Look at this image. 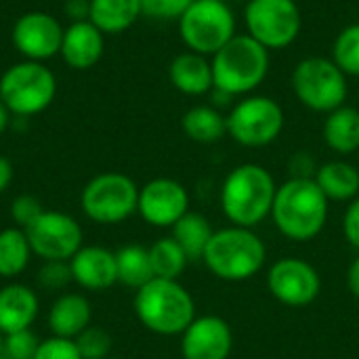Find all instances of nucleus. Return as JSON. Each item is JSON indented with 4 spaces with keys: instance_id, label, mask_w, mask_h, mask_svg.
<instances>
[{
    "instance_id": "12",
    "label": "nucleus",
    "mask_w": 359,
    "mask_h": 359,
    "mask_svg": "<svg viewBox=\"0 0 359 359\" xmlns=\"http://www.w3.org/2000/svg\"><path fill=\"white\" fill-rule=\"evenodd\" d=\"M34 257L44 261H69L84 244L82 225L67 212L44 210L23 229Z\"/></svg>"
},
{
    "instance_id": "37",
    "label": "nucleus",
    "mask_w": 359,
    "mask_h": 359,
    "mask_svg": "<svg viewBox=\"0 0 359 359\" xmlns=\"http://www.w3.org/2000/svg\"><path fill=\"white\" fill-rule=\"evenodd\" d=\"M343 229H345V238L349 240V244L359 250V198H355L351 206L347 208Z\"/></svg>"
},
{
    "instance_id": "20",
    "label": "nucleus",
    "mask_w": 359,
    "mask_h": 359,
    "mask_svg": "<svg viewBox=\"0 0 359 359\" xmlns=\"http://www.w3.org/2000/svg\"><path fill=\"white\" fill-rule=\"evenodd\" d=\"M46 322H48L50 337H61V339H72L74 341L93 322L90 303H88V299L84 294L61 292L53 301Z\"/></svg>"
},
{
    "instance_id": "6",
    "label": "nucleus",
    "mask_w": 359,
    "mask_h": 359,
    "mask_svg": "<svg viewBox=\"0 0 359 359\" xmlns=\"http://www.w3.org/2000/svg\"><path fill=\"white\" fill-rule=\"evenodd\" d=\"M57 95L55 74L40 61L11 65L0 78V101L11 116L29 118L44 111Z\"/></svg>"
},
{
    "instance_id": "34",
    "label": "nucleus",
    "mask_w": 359,
    "mask_h": 359,
    "mask_svg": "<svg viewBox=\"0 0 359 359\" xmlns=\"http://www.w3.org/2000/svg\"><path fill=\"white\" fill-rule=\"evenodd\" d=\"M42 212H44V208H42L40 200L29 194L17 196L11 202V219H13L15 227H21V229L29 227Z\"/></svg>"
},
{
    "instance_id": "5",
    "label": "nucleus",
    "mask_w": 359,
    "mask_h": 359,
    "mask_svg": "<svg viewBox=\"0 0 359 359\" xmlns=\"http://www.w3.org/2000/svg\"><path fill=\"white\" fill-rule=\"evenodd\" d=\"M202 259L217 278L242 282L261 271L267 250L263 240L248 227H227L212 233Z\"/></svg>"
},
{
    "instance_id": "33",
    "label": "nucleus",
    "mask_w": 359,
    "mask_h": 359,
    "mask_svg": "<svg viewBox=\"0 0 359 359\" xmlns=\"http://www.w3.org/2000/svg\"><path fill=\"white\" fill-rule=\"evenodd\" d=\"M72 280L69 271V261H44L40 271H38V284L44 290H63Z\"/></svg>"
},
{
    "instance_id": "16",
    "label": "nucleus",
    "mask_w": 359,
    "mask_h": 359,
    "mask_svg": "<svg viewBox=\"0 0 359 359\" xmlns=\"http://www.w3.org/2000/svg\"><path fill=\"white\" fill-rule=\"evenodd\" d=\"M231 347V328L217 316L196 318L181 339L183 359H227Z\"/></svg>"
},
{
    "instance_id": "32",
    "label": "nucleus",
    "mask_w": 359,
    "mask_h": 359,
    "mask_svg": "<svg viewBox=\"0 0 359 359\" xmlns=\"http://www.w3.org/2000/svg\"><path fill=\"white\" fill-rule=\"evenodd\" d=\"M38 345H40V339L32 332V328L13 332V334H4L0 359H34Z\"/></svg>"
},
{
    "instance_id": "28",
    "label": "nucleus",
    "mask_w": 359,
    "mask_h": 359,
    "mask_svg": "<svg viewBox=\"0 0 359 359\" xmlns=\"http://www.w3.org/2000/svg\"><path fill=\"white\" fill-rule=\"evenodd\" d=\"M116 269H118V282L139 290L147 282H151L154 269L149 261V248H143L139 244L122 246L116 252Z\"/></svg>"
},
{
    "instance_id": "39",
    "label": "nucleus",
    "mask_w": 359,
    "mask_h": 359,
    "mask_svg": "<svg viewBox=\"0 0 359 359\" xmlns=\"http://www.w3.org/2000/svg\"><path fill=\"white\" fill-rule=\"evenodd\" d=\"M347 286H349V292L359 299V257L351 263L349 267V273H347Z\"/></svg>"
},
{
    "instance_id": "36",
    "label": "nucleus",
    "mask_w": 359,
    "mask_h": 359,
    "mask_svg": "<svg viewBox=\"0 0 359 359\" xmlns=\"http://www.w3.org/2000/svg\"><path fill=\"white\" fill-rule=\"evenodd\" d=\"M34 359H82V355L76 347V341L61 339V337H48V339L40 341Z\"/></svg>"
},
{
    "instance_id": "27",
    "label": "nucleus",
    "mask_w": 359,
    "mask_h": 359,
    "mask_svg": "<svg viewBox=\"0 0 359 359\" xmlns=\"http://www.w3.org/2000/svg\"><path fill=\"white\" fill-rule=\"evenodd\" d=\"M212 233L215 231L210 227V221L200 212H185L172 225V238L183 248L189 261H198L204 257Z\"/></svg>"
},
{
    "instance_id": "43",
    "label": "nucleus",
    "mask_w": 359,
    "mask_h": 359,
    "mask_svg": "<svg viewBox=\"0 0 359 359\" xmlns=\"http://www.w3.org/2000/svg\"><path fill=\"white\" fill-rule=\"evenodd\" d=\"M107 359H122V358H107Z\"/></svg>"
},
{
    "instance_id": "1",
    "label": "nucleus",
    "mask_w": 359,
    "mask_h": 359,
    "mask_svg": "<svg viewBox=\"0 0 359 359\" xmlns=\"http://www.w3.org/2000/svg\"><path fill=\"white\" fill-rule=\"evenodd\" d=\"M273 221L278 229L297 242L316 238L328 219V198L316 183V179L292 177L276 191Z\"/></svg>"
},
{
    "instance_id": "24",
    "label": "nucleus",
    "mask_w": 359,
    "mask_h": 359,
    "mask_svg": "<svg viewBox=\"0 0 359 359\" xmlns=\"http://www.w3.org/2000/svg\"><path fill=\"white\" fill-rule=\"evenodd\" d=\"M316 183L328 200L347 202L355 200L359 194V170L349 162L334 160L318 168Z\"/></svg>"
},
{
    "instance_id": "8",
    "label": "nucleus",
    "mask_w": 359,
    "mask_h": 359,
    "mask_svg": "<svg viewBox=\"0 0 359 359\" xmlns=\"http://www.w3.org/2000/svg\"><path fill=\"white\" fill-rule=\"evenodd\" d=\"M290 82L297 99L305 107L322 114H330L332 109L345 105L349 93L347 76L328 57L301 59L292 69Z\"/></svg>"
},
{
    "instance_id": "26",
    "label": "nucleus",
    "mask_w": 359,
    "mask_h": 359,
    "mask_svg": "<svg viewBox=\"0 0 359 359\" xmlns=\"http://www.w3.org/2000/svg\"><path fill=\"white\" fill-rule=\"evenodd\" d=\"M32 246L21 227H6L0 231V278L15 280L19 278L32 259Z\"/></svg>"
},
{
    "instance_id": "19",
    "label": "nucleus",
    "mask_w": 359,
    "mask_h": 359,
    "mask_svg": "<svg viewBox=\"0 0 359 359\" xmlns=\"http://www.w3.org/2000/svg\"><path fill=\"white\" fill-rule=\"evenodd\" d=\"M40 313L38 294L19 282H8L0 288V332L13 334L29 330Z\"/></svg>"
},
{
    "instance_id": "41",
    "label": "nucleus",
    "mask_w": 359,
    "mask_h": 359,
    "mask_svg": "<svg viewBox=\"0 0 359 359\" xmlns=\"http://www.w3.org/2000/svg\"><path fill=\"white\" fill-rule=\"evenodd\" d=\"M2 339H4V334L0 332V351H2Z\"/></svg>"
},
{
    "instance_id": "13",
    "label": "nucleus",
    "mask_w": 359,
    "mask_h": 359,
    "mask_svg": "<svg viewBox=\"0 0 359 359\" xmlns=\"http://www.w3.org/2000/svg\"><path fill=\"white\" fill-rule=\"evenodd\" d=\"M63 25L44 11L23 13L11 32V40L15 48L27 61H46L61 50L63 42Z\"/></svg>"
},
{
    "instance_id": "42",
    "label": "nucleus",
    "mask_w": 359,
    "mask_h": 359,
    "mask_svg": "<svg viewBox=\"0 0 359 359\" xmlns=\"http://www.w3.org/2000/svg\"><path fill=\"white\" fill-rule=\"evenodd\" d=\"M233 2H250V0H233Z\"/></svg>"
},
{
    "instance_id": "3",
    "label": "nucleus",
    "mask_w": 359,
    "mask_h": 359,
    "mask_svg": "<svg viewBox=\"0 0 359 359\" xmlns=\"http://www.w3.org/2000/svg\"><path fill=\"white\" fill-rule=\"evenodd\" d=\"M276 191V181L267 168L242 164L227 175L221 189V206L236 227L250 229L271 215Z\"/></svg>"
},
{
    "instance_id": "17",
    "label": "nucleus",
    "mask_w": 359,
    "mask_h": 359,
    "mask_svg": "<svg viewBox=\"0 0 359 359\" xmlns=\"http://www.w3.org/2000/svg\"><path fill=\"white\" fill-rule=\"evenodd\" d=\"M69 271L74 284H78L82 290H107L118 282L116 252L103 246H82L69 259Z\"/></svg>"
},
{
    "instance_id": "14",
    "label": "nucleus",
    "mask_w": 359,
    "mask_h": 359,
    "mask_svg": "<svg viewBox=\"0 0 359 359\" xmlns=\"http://www.w3.org/2000/svg\"><path fill=\"white\" fill-rule=\"evenodd\" d=\"M273 299L288 307H305L320 294L322 282L318 271L303 259H280L267 276Z\"/></svg>"
},
{
    "instance_id": "4",
    "label": "nucleus",
    "mask_w": 359,
    "mask_h": 359,
    "mask_svg": "<svg viewBox=\"0 0 359 359\" xmlns=\"http://www.w3.org/2000/svg\"><path fill=\"white\" fill-rule=\"evenodd\" d=\"M215 88L238 97L263 84L269 74V50L248 34H236L219 53L212 55Z\"/></svg>"
},
{
    "instance_id": "2",
    "label": "nucleus",
    "mask_w": 359,
    "mask_h": 359,
    "mask_svg": "<svg viewBox=\"0 0 359 359\" xmlns=\"http://www.w3.org/2000/svg\"><path fill=\"white\" fill-rule=\"evenodd\" d=\"M139 322L154 334H183L196 320V303L177 280L154 278L141 286L133 301Z\"/></svg>"
},
{
    "instance_id": "11",
    "label": "nucleus",
    "mask_w": 359,
    "mask_h": 359,
    "mask_svg": "<svg viewBox=\"0 0 359 359\" xmlns=\"http://www.w3.org/2000/svg\"><path fill=\"white\" fill-rule=\"evenodd\" d=\"M284 128L282 105L265 95H252L236 103L227 116V135L244 147H265Z\"/></svg>"
},
{
    "instance_id": "18",
    "label": "nucleus",
    "mask_w": 359,
    "mask_h": 359,
    "mask_svg": "<svg viewBox=\"0 0 359 359\" xmlns=\"http://www.w3.org/2000/svg\"><path fill=\"white\" fill-rule=\"evenodd\" d=\"M105 50V34L88 19L74 21L63 32L59 55L72 69H90L97 65Z\"/></svg>"
},
{
    "instance_id": "22",
    "label": "nucleus",
    "mask_w": 359,
    "mask_h": 359,
    "mask_svg": "<svg viewBox=\"0 0 359 359\" xmlns=\"http://www.w3.org/2000/svg\"><path fill=\"white\" fill-rule=\"evenodd\" d=\"M141 15V0H88V21L103 34H122Z\"/></svg>"
},
{
    "instance_id": "7",
    "label": "nucleus",
    "mask_w": 359,
    "mask_h": 359,
    "mask_svg": "<svg viewBox=\"0 0 359 359\" xmlns=\"http://www.w3.org/2000/svg\"><path fill=\"white\" fill-rule=\"evenodd\" d=\"M179 34L189 50L212 57L236 36V15L225 0H194L179 17Z\"/></svg>"
},
{
    "instance_id": "23",
    "label": "nucleus",
    "mask_w": 359,
    "mask_h": 359,
    "mask_svg": "<svg viewBox=\"0 0 359 359\" xmlns=\"http://www.w3.org/2000/svg\"><path fill=\"white\" fill-rule=\"evenodd\" d=\"M324 141L337 154H353L359 149V109L341 105L326 116Z\"/></svg>"
},
{
    "instance_id": "35",
    "label": "nucleus",
    "mask_w": 359,
    "mask_h": 359,
    "mask_svg": "<svg viewBox=\"0 0 359 359\" xmlns=\"http://www.w3.org/2000/svg\"><path fill=\"white\" fill-rule=\"evenodd\" d=\"M194 0H141L143 15L158 19V21H172L187 11Z\"/></svg>"
},
{
    "instance_id": "29",
    "label": "nucleus",
    "mask_w": 359,
    "mask_h": 359,
    "mask_svg": "<svg viewBox=\"0 0 359 359\" xmlns=\"http://www.w3.org/2000/svg\"><path fill=\"white\" fill-rule=\"evenodd\" d=\"M149 261L156 278L162 280H179V276L187 267V255L183 248L175 242V238H160L149 248Z\"/></svg>"
},
{
    "instance_id": "31",
    "label": "nucleus",
    "mask_w": 359,
    "mask_h": 359,
    "mask_svg": "<svg viewBox=\"0 0 359 359\" xmlns=\"http://www.w3.org/2000/svg\"><path fill=\"white\" fill-rule=\"evenodd\" d=\"M76 347L82 359H107L111 358V337L101 326H88L82 334L76 339Z\"/></svg>"
},
{
    "instance_id": "10",
    "label": "nucleus",
    "mask_w": 359,
    "mask_h": 359,
    "mask_svg": "<svg viewBox=\"0 0 359 359\" xmlns=\"http://www.w3.org/2000/svg\"><path fill=\"white\" fill-rule=\"evenodd\" d=\"M244 23L248 36L267 50H282L299 38L303 17L294 0H250L246 2Z\"/></svg>"
},
{
    "instance_id": "40",
    "label": "nucleus",
    "mask_w": 359,
    "mask_h": 359,
    "mask_svg": "<svg viewBox=\"0 0 359 359\" xmlns=\"http://www.w3.org/2000/svg\"><path fill=\"white\" fill-rule=\"evenodd\" d=\"M8 124H11V111H8L6 105L0 101V137L4 135V130L8 128Z\"/></svg>"
},
{
    "instance_id": "15",
    "label": "nucleus",
    "mask_w": 359,
    "mask_h": 359,
    "mask_svg": "<svg viewBox=\"0 0 359 359\" xmlns=\"http://www.w3.org/2000/svg\"><path fill=\"white\" fill-rule=\"evenodd\" d=\"M137 212L154 227H172L189 212V194L175 179H151L139 189Z\"/></svg>"
},
{
    "instance_id": "25",
    "label": "nucleus",
    "mask_w": 359,
    "mask_h": 359,
    "mask_svg": "<svg viewBox=\"0 0 359 359\" xmlns=\"http://www.w3.org/2000/svg\"><path fill=\"white\" fill-rule=\"evenodd\" d=\"M181 126L196 143H217L227 135V116L212 105H196L185 111Z\"/></svg>"
},
{
    "instance_id": "9",
    "label": "nucleus",
    "mask_w": 359,
    "mask_h": 359,
    "mask_svg": "<svg viewBox=\"0 0 359 359\" xmlns=\"http://www.w3.org/2000/svg\"><path fill=\"white\" fill-rule=\"evenodd\" d=\"M139 187L122 172H101L93 177L82 194L80 206L86 219L99 225H116L137 212Z\"/></svg>"
},
{
    "instance_id": "30",
    "label": "nucleus",
    "mask_w": 359,
    "mask_h": 359,
    "mask_svg": "<svg viewBox=\"0 0 359 359\" xmlns=\"http://www.w3.org/2000/svg\"><path fill=\"white\" fill-rule=\"evenodd\" d=\"M330 59L345 76H359V23H351L339 32Z\"/></svg>"
},
{
    "instance_id": "38",
    "label": "nucleus",
    "mask_w": 359,
    "mask_h": 359,
    "mask_svg": "<svg viewBox=\"0 0 359 359\" xmlns=\"http://www.w3.org/2000/svg\"><path fill=\"white\" fill-rule=\"evenodd\" d=\"M13 177H15V168H13V162L0 154V194H4L11 183H13Z\"/></svg>"
},
{
    "instance_id": "21",
    "label": "nucleus",
    "mask_w": 359,
    "mask_h": 359,
    "mask_svg": "<svg viewBox=\"0 0 359 359\" xmlns=\"http://www.w3.org/2000/svg\"><path fill=\"white\" fill-rule=\"evenodd\" d=\"M168 78L179 93L191 97L206 95L215 88L212 63L208 61V57L194 50H185L170 61Z\"/></svg>"
}]
</instances>
